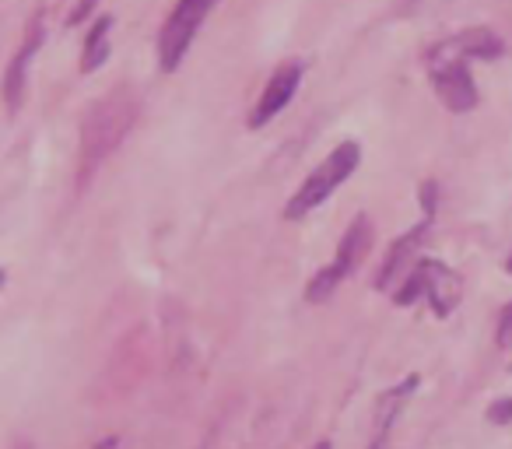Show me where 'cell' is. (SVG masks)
<instances>
[{"instance_id":"1","label":"cell","mask_w":512,"mask_h":449,"mask_svg":"<svg viewBox=\"0 0 512 449\" xmlns=\"http://www.w3.org/2000/svg\"><path fill=\"white\" fill-rule=\"evenodd\" d=\"M134 120H137V99L123 85L88 109L85 123H81V162H85V172L95 169L127 137Z\"/></svg>"},{"instance_id":"2","label":"cell","mask_w":512,"mask_h":449,"mask_svg":"<svg viewBox=\"0 0 512 449\" xmlns=\"http://www.w3.org/2000/svg\"><path fill=\"white\" fill-rule=\"evenodd\" d=\"M358 162H362V148H358L355 141L337 144V148L330 151V155L323 158V162L316 165L313 172H309V179L299 186V193L288 200L285 218L288 221H299V218H306L309 211H316V207H320L323 200H327L330 193H334L337 186L344 183V179H351V172L358 169Z\"/></svg>"},{"instance_id":"3","label":"cell","mask_w":512,"mask_h":449,"mask_svg":"<svg viewBox=\"0 0 512 449\" xmlns=\"http://www.w3.org/2000/svg\"><path fill=\"white\" fill-rule=\"evenodd\" d=\"M369 246H372V225H369L365 214H358V218L351 221V229L344 232L341 246H337L334 264H327L313 281H309L306 299L309 302H327L330 295L337 292V285H341L344 278H351V271L362 264V257L369 253Z\"/></svg>"},{"instance_id":"4","label":"cell","mask_w":512,"mask_h":449,"mask_svg":"<svg viewBox=\"0 0 512 449\" xmlns=\"http://www.w3.org/2000/svg\"><path fill=\"white\" fill-rule=\"evenodd\" d=\"M214 4L218 0H179L176 11L169 15V22L158 32V67L162 71H176L183 53L190 50L193 36H197L200 22H204Z\"/></svg>"},{"instance_id":"5","label":"cell","mask_w":512,"mask_h":449,"mask_svg":"<svg viewBox=\"0 0 512 449\" xmlns=\"http://www.w3.org/2000/svg\"><path fill=\"white\" fill-rule=\"evenodd\" d=\"M428 74H432L439 99L446 102L453 113H467V109L477 106V88H474V78H470V64L428 53Z\"/></svg>"},{"instance_id":"6","label":"cell","mask_w":512,"mask_h":449,"mask_svg":"<svg viewBox=\"0 0 512 449\" xmlns=\"http://www.w3.org/2000/svg\"><path fill=\"white\" fill-rule=\"evenodd\" d=\"M299 81H302V67L299 64L278 67V71H274V78L267 81V88H264V95H260V102H256L249 127H264V123H271L274 116H278L281 109H285L288 102L295 99V88H299Z\"/></svg>"},{"instance_id":"7","label":"cell","mask_w":512,"mask_h":449,"mask_svg":"<svg viewBox=\"0 0 512 449\" xmlns=\"http://www.w3.org/2000/svg\"><path fill=\"white\" fill-rule=\"evenodd\" d=\"M432 53L435 57H446V60H463V64H470V60H491L502 53V39L488 29H467L456 39L439 43Z\"/></svg>"},{"instance_id":"8","label":"cell","mask_w":512,"mask_h":449,"mask_svg":"<svg viewBox=\"0 0 512 449\" xmlns=\"http://www.w3.org/2000/svg\"><path fill=\"white\" fill-rule=\"evenodd\" d=\"M418 267L425 274V299L432 302L439 316H449L460 302V278L449 267H442L439 260H421Z\"/></svg>"},{"instance_id":"9","label":"cell","mask_w":512,"mask_h":449,"mask_svg":"<svg viewBox=\"0 0 512 449\" xmlns=\"http://www.w3.org/2000/svg\"><path fill=\"white\" fill-rule=\"evenodd\" d=\"M428 225H432V218H425L421 221V225H414L411 232H407V236H400L397 243L390 246V253H386V260H383V267H379V278H376V288H390L393 281L400 278V267L407 264V260H411V253L418 250L421 246V239H425V232H428Z\"/></svg>"},{"instance_id":"10","label":"cell","mask_w":512,"mask_h":449,"mask_svg":"<svg viewBox=\"0 0 512 449\" xmlns=\"http://www.w3.org/2000/svg\"><path fill=\"white\" fill-rule=\"evenodd\" d=\"M39 43H43V29H39V22H36L29 29V39H25V46L15 53V60H11L8 78H4V102H8L11 113H15V109L22 106V95H25V67H29L32 53L39 50Z\"/></svg>"},{"instance_id":"11","label":"cell","mask_w":512,"mask_h":449,"mask_svg":"<svg viewBox=\"0 0 512 449\" xmlns=\"http://www.w3.org/2000/svg\"><path fill=\"white\" fill-rule=\"evenodd\" d=\"M414 386H418V376H407L404 383L393 386V390H386L383 397H379V404H376V439H372L369 449H383L386 435H390L393 421H397V414H400V407H404V400L414 393Z\"/></svg>"},{"instance_id":"12","label":"cell","mask_w":512,"mask_h":449,"mask_svg":"<svg viewBox=\"0 0 512 449\" xmlns=\"http://www.w3.org/2000/svg\"><path fill=\"white\" fill-rule=\"evenodd\" d=\"M109 29H113V18H99V22L92 25V32H88V39H85V64H81V71L85 74H92L95 67H102V60L109 57Z\"/></svg>"},{"instance_id":"13","label":"cell","mask_w":512,"mask_h":449,"mask_svg":"<svg viewBox=\"0 0 512 449\" xmlns=\"http://www.w3.org/2000/svg\"><path fill=\"white\" fill-rule=\"evenodd\" d=\"M488 421H491V425H509V421H512V397L495 400V404L488 407Z\"/></svg>"},{"instance_id":"14","label":"cell","mask_w":512,"mask_h":449,"mask_svg":"<svg viewBox=\"0 0 512 449\" xmlns=\"http://www.w3.org/2000/svg\"><path fill=\"white\" fill-rule=\"evenodd\" d=\"M498 348H509L512 344V302L502 309V316H498V334H495Z\"/></svg>"},{"instance_id":"15","label":"cell","mask_w":512,"mask_h":449,"mask_svg":"<svg viewBox=\"0 0 512 449\" xmlns=\"http://www.w3.org/2000/svg\"><path fill=\"white\" fill-rule=\"evenodd\" d=\"M92 4H95V0H81V4H78V8H74V15L71 18H67V22H81V18H85L88 15V11H92Z\"/></svg>"},{"instance_id":"16","label":"cell","mask_w":512,"mask_h":449,"mask_svg":"<svg viewBox=\"0 0 512 449\" xmlns=\"http://www.w3.org/2000/svg\"><path fill=\"white\" fill-rule=\"evenodd\" d=\"M313 449H330V442H316V446Z\"/></svg>"},{"instance_id":"17","label":"cell","mask_w":512,"mask_h":449,"mask_svg":"<svg viewBox=\"0 0 512 449\" xmlns=\"http://www.w3.org/2000/svg\"><path fill=\"white\" fill-rule=\"evenodd\" d=\"M505 271H509V274H512V257H509V264H505Z\"/></svg>"}]
</instances>
